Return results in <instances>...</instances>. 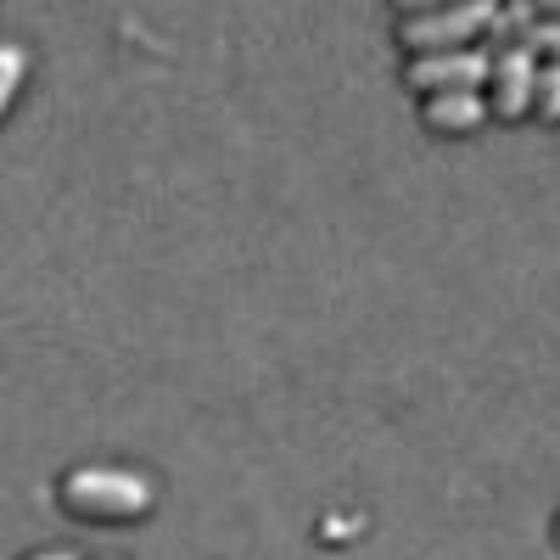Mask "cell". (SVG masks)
I'll return each instance as SVG.
<instances>
[{"instance_id":"6da1fadb","label":"cell","mask_w":560,"mask_h":560,"mask_svg":"<svg viewBox=\"0 0 560 560\" xmlns=\"http://www.w3.org/2000/svg\"><path fill=\"white\" fill-rule=\"evenodd\" d=\"M57 504L73 522H140L158 504V488L124 465H73L57 477Z\"/></svg>"},{"instance_id":"7a4b0ae2","label":"cell","mask_w":560,"mask_h":560,"mask_svg":"<svg viewBox=\"0 0 560 560\" xmlns=\"http://www.w3.org/2000/svg\"><path fill=\"white\" fill-rule=\"evenodd\" d=\"M499 7L493 0H459V7H420V12H398L393 34L409 57H432V51H459L477 45L493 28Z\"/></svg>"},{"instance_id":"3957f363","label":"cell","mask_w":560,"mask_h":560,"mask_svg":"<svg viewBox=\"0 0 560 560\" xmlns=\"http://www.w3.org/2000/svg\"><path fill=\"white\" fill-rule=\"evenodd\" d=\"M533 73H538V57L527 51V45H499V51H488V118H504L516 124L533 113Z\"/></svg>"},{"instance_id":"277c9868","label":"cell","mask_w":560,"mask_h":560,"mask_svg":"<svg viewBox=\"0 0 560 560\" xmlns=\"http://www.w3.org/2000/svg\"><path fill=\"white\" fill-rule=\"evenodd\" d=\"M404 84L420 96H448V90H482L488 84V51L482 45H459V51H432V57H409Z\"/></svg>"},{"instance_id":"5b68a950","label":"cell","mask_w":560,"mask_h":560,"mask_svg":"<svg viewBox=\"0 0 560 560\" xmlns=\"http://www.w3.org/2000/svg\"><path fill=\"white\" fill-rule=\"evenodd\" d=\"M420 124L432 135H471L488 124L482 90H448V96H420Z\"/></svg>"},{"instance_id":"8992f818","label":"cell","mask_w":560,"mask_h":560,"mask_svg":"<svg viewBox=\"0 0 560 560\" xmlns=\"http://www.w3.org/2000/svg\"><path fill=\"white\" fill-rule=\"evenodd\" d=\"M23 73H28V51L18 39H0V118L12 113L18 90H23Z\"/></svg>"},{"instance_id":"52a82bcc","label":"cell","mask_w":560,"mask_h":560,"mask_svg":"<svg viewBox=\"0 0 560 560\" xmlns=\"http://www.w3.org/2000/svg\"><path fill=\"white\" fill-rule=\"evenodd\" d=\"M533 118L560 124V62H538L533 73Z\"/></svg>"},{"instance_id":"ba28073f","label":"cell","mask_w":560,"mask_h":560,"mask_svg":"<svg viewBox=\"0 0 560 560\" xmlns=\"http://www.w3.org/2000/svg\"><path fill=\"white\" fill-rule=\"evenodd\" d=\"M522 45L533 57H549V62H560V23H544V18H533L527 28H522Z\"/></svg>"},{"instance_id":"9c48e42d","label":"cell","mask_w":560,"mask_h":560,"mask_svg":"<svg viewBox=\"0 0 560 560\" xmlns=\"http://www.w3.org/2000/svg\"><path fill=\"white\" fill-rule=\"evenodd\" d=\"M23 560H73L68 549H34V555H23Z\"/></svg>"},{"instance_id":"30bf717a","label":"cell","mask_w":560,"mask_h":560,"mask_svg":"<svg viewBox=\"0 0 560 560\" xmlns=\"http://www.w3.org/2000/svg\"><path fill=\"white\" fill-rule=\"evenodd\" d=\"M555 544H560V516H555Z\"/></svg>"}]
</instances>
